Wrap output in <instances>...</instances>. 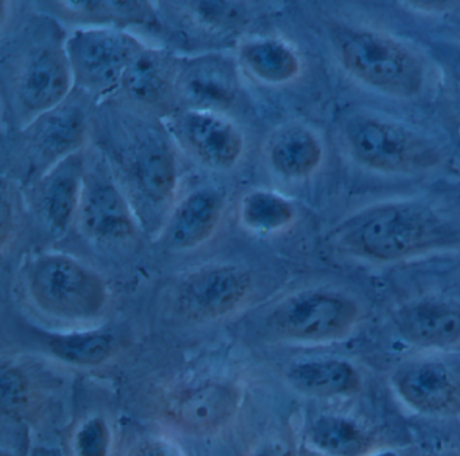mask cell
<instances>
[{
	"instance_id": "1",
	"label": "cell",
	"mask_w": 460,
	"mask_h": 456,
	"mask_svg": "<svg viewBox=\"0 0 460 456\" xmlns=\"http://www.w3.org/2000/svg\"><path fill=\"white\" fill-rule=\"evenodd\" d=\"M120 142L109 164L131 205L149 218L166 212L179 183L176 154L168 138L141 123L130 127Z\"/></svg>"
},
{
	"instance_id": "2",
	"label": "cell",
	"mask_w": 460,
	"mask_h": 456,
	"mask_svg": "<svg viewBox=\"0 0 460 456\" xmlns=\"http://www.w3.org/2000/svg\"><path fill=\"white\" fill-rule=\"evenodd\" d=\"M4 67L15 103L33 119L63 104L75 86L66 40L53 30L22 40Z\"/></svg>"
},
{
	"instance_id": "3",
	"label": "cell",
	"mask_w": 460,
	"mask_h": 456,
	"mask_svg": "<svg viewBox=\"0 0 460 456\" xmlns=\"http://www.w3.org/2000/svg\"><path fill=\"white\" fill-rule=\"evenodd\" d=\"M28 288L42 312L64 321L93 320L109 301L103 278L64 254L37 258L29 270Z\"/></svg>"
},
{
	"instance_id": "4",
	"label": "cell",
	"mask_w": 460,
	"mask_h": 456,
	"mask_svg": "<svg viewBox=\"0 0 460 456\" xmlns=\"http://www.w3.org/2000/svg\"><path fill=\"white\" fill-rule=\"evenodd\" d=\"M336 48L344 67L367 85L401 97L421 91L424 67L416 54L397 40L351 29L339 32Z\"/></svg>"
},
{
	"instance_id": "5",
	"label": "cell",
	"mask_w": 460,
	"mask_h": 456,
	"mask_svg": "<svg viewBox=\"0 0 460 456\" xmlns=\"http://www.w3.org/2000/svg\"><path fill=\"white\" fill-rule=\"evenodd\" d=\"M444 235L443 221L427 208L392 204L376 208L358 220L349 242L370 258L394 261L432 247Z\"/></svg>"
},
{
	"instance_id": "6",
	"label": "cell",
	"mask_w": 460,
	"mask_h": 456,
	"mask_svg": "<svg viewBox=\"0 0 460 456\" xmlns=\"http://www.w3.org/2000/svg\"><path fill=\"white\" fill-rule=\"evenodd\" d=\"M346 140L360 164L381 172H422L441 158L438 146L424 135L370 116L352 119L346 127Z\"/></svg>"
},
{
	"instance_id": "7",
	"label": "cell",
	"mask_w": 460,
	"mask_h": 456,
	"mask_svg": "<svg viewBox=\"0 0 460 456\" xmlns=\"http://www.w3.org/2000/svg\"><path fill=\"white\" fill-rule=\"evenodd\" d=\"M75 86L93 94L120 88L123 76L145 46L138 38L115 29H83L66 40Z\"/></svg>"
},
{
	"instance_id": "8",
	"label": "cell",
	"mask_w": 460,
	"mask_h": 456,
	"mask_svg": "<svg viewBox=\"0 0 460 456\" xmlns=\"http://www.w3.org/2000/svg\"><path fill=\"white\" fill-rule=\"evenodd\" d=\"M77 219L96 242L122 243L138 232L133 205L103 156L87 165Z\"/></svg>"
},
{
	"instance_id": "9",
	"label": "cell",
	"mask_w": 460,
	"mask_h": 456,
	"mask_svg": "<svg viewBox=\"0 0 460 456\" xmlns=\"http://www.w3.org/2000/svg\"><path fill=\"white\" fill-rule=\"evenodd\" d=\"M357 304L339 294L305 291L282 301L269 317L276 334L298 342H325L346 335L357 323Z\"/></svg>"
},
{
	"instance_id": "10",
	"label": "cell",
	"mask_w": 460,
	"mask_h": 456,
	"mask_svg": "<svg viewBox=\"0 0 460 456\" xmlns=\"http://www.w3.org/2000/svg\"><path fill=\"white\" fill-rule=\"evenodd\" d=\"M252 293L249 273L234 264L196 270L177 288L180 312L196 320H217L241 309Z\"/></svg>"
},
{
	"instance_id": "11",
	"label": "cell",
	"mask_w": 460,
	"mask_h": 456,
	"mask_svg": "<svg viewBox=\"0 0 460 456\" xmlns=\"http://www.w3.org/2000/svg\"><path fill=\"white\" fill-rule=\"evenodd\" d=\"M171 130L182 148L208 169L227 172L243 156V134L223 113L182 110L172 116Z\"/></svg>"
},
{
	"instance_id": "12",
	"label": "cell",
	"mask_w": 460,
	"mask_h": 456,
	"mask_svg": "<svg viewBox=\"0 0 460 456\" xmlns=\"http://www.w3.org/2000/svg\"><path fill=\"white\" fill-rule=\"evenodd\" d=\"M87 131L84 110L64 102L31 121L23 131L22 146L29 161L42 175L66 156L79 153L87 140Z\"/></svg>"
},
{
	"instance_id": "13",
	"label": "cell",
	"mask_w": 460,
	"mask_h": 456,
	"mask_svg": "<svg viewBox=\"0 0 460 456\" xmlns=\"http://www.w3.org/2000/svg\"><path fill=\"white\" fill-rule=\"evenodd\" d=\"M87 161L79 153L66 156L37 178L34 202L40 218L53 235H63L79 213Z\"/></svg>"
},
{
	"instance_id": "14",
	"label": "cell",
	"mask_w": 460,
	"mask_h": 456,
	"mask_svg": "<svg viewBox=\"0 0 460 456\" xmlns=\"http://www.w3.org/2000/svg\"><path fill=\"white\" fill-rule=\"evenodd\" d=\"M239 407V393L225 383H206L169 399L165 417L185 434L206 436L225 428Z\"/></svg>"
},
{
	"instance_id": "15",
	"label": "cell",
	"mask_w": 460,
	"mask_h": 456,
	"mask_svg": "<svg viewBox=\"0 0 460 456\" xmlns=\"http://www.w3.org/2000/svg\"><path fill=\"white\" fill-rule=\"evenodd\" d=\"M238 89V75L230 59L204 56L181 61L177 102L184 110L222 113L235 102Z\"/></svg>"
},
{
	"instance_id": "16",
	"label": "cell",
	"mask_w": 460,
	"mask_h": 456,
	"mask_svg": "<svg viewBox=\"0 0 460 456\" xmlns=\"http://www.w3.org/2000/svg\"><path fill=\"white\" fill-rule=\"evenodd\" d=\"M181 61L158 49L145 48L123 76L120 88L128 100L149 111H169L177 104Z\"/></svg>"
},
{
	"instance_id": "17",
	"label": "cell",
	"mask_w": 460,
	"mask_h": 456,
	"mask_svg": "<svg viewBox=\"0 0 460 456\" xmlns=\"http://www.w3.org/2000/svg\"><path fill=\"white\" fill-rule=\"evenodd\" d=\"M225 205V196L219 189L201 186L190 192L169 219V245L177 250H192L208 242L222 221Z\"/></svg>"
},
{
	"instance_id": "18",
	"label": "cell",
	"mask_w": 460,
	"mask_h": 456,
	"mask_svg": "<svg viewBox=\"0 0 460 456\" xmlns=\"http://www.w3.org/2000/svg\"><path fill=\"white\" fill-rule=\"evenodd\" d=\"M403 401L425 415H448L460 407L459 385L444 364L420 362L406 367L395 378Z\"/></svg>"
},
{
	"instance_id": "19",
	"label": "cell",
	"mask_w": 460,
	"mask_h": 456,
	"mask_svg": "<svg viewBox=\"0 0 460 456\" xmlns=\"http://www.w3.org/2000/svg\"><path fill=\"white\" fill-rule=\"evenodd\" d=\"M402 336L425 347H446L460 339V312L447 305L421 302L397 315Z\"/></svg>"
},
{
	"instance_id": "20",
	"label": "cell",
	"mask_w": 460,
	"mask_h": 456,
	"mask_svg": "<svg viewBox=\"0 0 460 456\" xmlns=\"http://www.w3.org/2000/svg\"><path fill=\"white\" fill-rule=\"evenodd\" d=\"M268 156L271 167L281 177L301 180L316 172L322 164V143L305 127H288L274 135L269 143Z\"/></svg>"
},
{
	"instance_id": "21",
	"label": "cell",
	"mask_w": 460,
	"mask_h": 456,
	"mask_svg": "<svg viewBox=\"0 0 460 456\" xmlns=\"http://www.w3.org/2000/svg\"><path fill=\"white\" fill-rule=\"evenodd\" d=\"M306 436L323 456H368L374 450V437L367 428L346 416H319Z\"/></svg>"
},
{
	"instance_id": "22",
	"label": "cell",
	"mask_w": 460,
	"mask_h": 456,
	"mask_svg": "<svg viewBox=\"0 0 460 456\" xmlns=\"http://www.w3.org/2000/svg\"><path fill=\"white\" fill-rule=\"evenodd\" d=\"M239 61L252 77L269 85L289 83L301 69L293 49L274 38L247 40L239 49Z\"/></svg>"
},
{
	"instance_id": "23",
	"label": "cell",
	"mask_w": 460,
	"mask_h": 456,
	"mask_svg": "<svg viewBox=\"0 0 460 456\" xmlns=\"http://www.w3.org/2000/svg\"><path fill=\"white\" fill-rule=\"evenodd\" d=\"M287 377L296 390L320 398L344 396L359 386L355 370L335 359L301 362L290 367Z\"/></svg>"
},
{
	"instance_id": "24",
	"label": "cell",
	"mask_w": 460,
	"mask_h": 456,
	"mask_svg": "<svg viewBox=\"0 0 460 456\" xmlns=\"http://www.w3.org/2000/svg\"><path fill=\"white\" fill-rule=\"evenodd\" d=\"M295 207L279 194L269 191H252L242 197L239 219L242 226L257 234H274L295 220Z\"/></svg>"
},
{
	"instance_id": "25",
	"label": "cell",
	"mask_w": 460,
	"mask_h": 456,
	"mask_svg": "<svg viewBox=\"0 0 460 456\" xmlns=\"http://www.w3.org/2000/svg\"><path fill=\"white\" fill-rule=\"evenodd\" d=\"M56 358L76 366H99L114 353V339L104 332L60 335L48 342Z\"/></svg>"
},
{
	"instance_id": "26",
	"label": "cell",
	"mask_w": 460,
	"mask_h": 456,
	"mask_svg": "<svg viewBox=\"0 0 460 456\" xmlns=\"http://www.w3.org/2000/svg\"><path fill=\"white\" fill-rule=\"evenodd\" d=\"M75 456H110L111 431L103 417L93 416L83 421L72 440Z\"/></svg>"
},
{
	"instance_id": "27",
	"label": "cell",
	"mask_w": 460,
	"mask_h": 456,
	"mask_svg": "<svg viewBox=\"0 0 460 456\" xmlns=\"http://www.w3.org/2000/svg\"><path fill=\"white\" fill-rule=\"evenodd\" d=\"M29 385L25 375L17 369L4 370L2 374V407L10 416L22 412L28 404Z\"/></svg>"
},
{
	"instance_id": "28",
	"label": "cell",
	"mask_w": 460,
	"mask_h": 456,
	"mask_svg": "<svg viewBox=\"0 0 460 456\" xmlns=\"http://www.w3.org/2000/svg\"><path fill=\"white\" fill-rule=\"evenodd\" d=\"M126 456H184L179 445L163 436H146L128 448Z\"/></svg>"
},
{
	"instance_id": "29",
	"label": "cell",
	"mask_w": 460,
	"mask_h": 456,
	"mask_svg": "<svg viewBox=\"0 0 460 456\" xmlns=\"http://www.w3.org/2000/svg\"><path fill=\"white\" fill-rule=\"evenodd\" d=\"M456 80H457V84H459V89H460V62L456 67Z\"/></svg>"
},
{
	"instance_id": "30",
	"label": "cell",
	"mask_w": 460,
	"mask_h": 456,
	"mask_svg": "<svg viewBox=\"0 0 460 456\" xmlns=\"http://www.w3.org/2000/svg\"><path fill=\"white\" fill-rule=\"evenodd\" d=\"M323 456V455H322Z\"/></svg>"
}]
</instances>
